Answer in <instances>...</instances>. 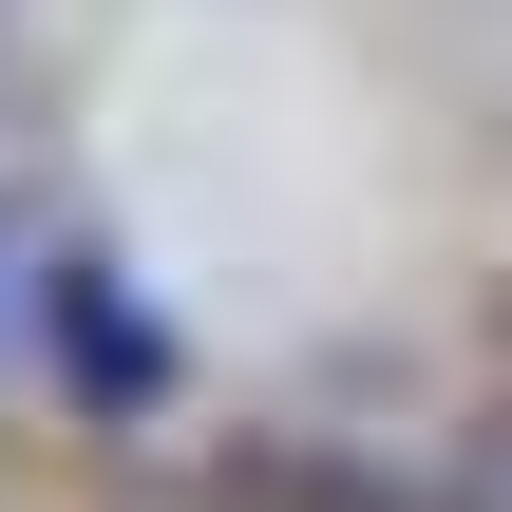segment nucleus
Wrapping results in <instances>:
<instances>
[{
	"label": "nucleus",
	"mask_w": 512,
	"mask_h": 512,
	"mask_svg": "<svg viewBox=\"0 0 512 512\" xmlns=\"http://www.w3.org/2000/svg\"><path fill=\"white\" fill-rule=\"evenodd\" d=\"M475 512H512V437H494V456H475Z\"/></svg>",
	"instance_id": "f03ea898"
},
{
	"label": "nucleus",
	"mask_w": 512,
	"mask_h": 512,
	"mask_svg": "<svg viewBox=\"0 0 512 512\" xmlns=\"http://www.w3.org/2000/svg\"><path fill=\"white\" fill-rule=\"evenodd\" d=\"M57 361H76L95 399H171V342L114 304V266H57Z\"/></svg>",
	"instance_id": "f257e3e1"
}]
</instances>
